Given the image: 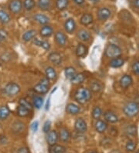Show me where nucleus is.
<instances>
[{"label":"nucleus","mask_w":139,"mask_h":153,"mask_svg":"<svg viewBox=\"0 0 139 153\" xmlns=\"http://www.w3.org/2000/svg\"><path fill=\"white\" fill-rule=\"evenodd\" d=\"M91 97V91L85 88H80L77 90L74 94V98L79 104L83 105L89 101Z\"/></svg>","instance_id":"f257e3e1"},{"label":"nucleus","mask_w":139,"mask_h":153,"mask_svg":"<svg viewBox=\"0 0 139 153\" xmlns=\"http://www.w3.org/2000/svg\"><path fill=\"white\" fill-rule=\"evenodd\" d=\"M124 113L128 117H134L137 115L139 112V105L136 102H128L123 108Z\"/></svg>","instance_id":"f03ea898"},{"label":"nucleus","mask_w":139,"mask_h":153,"mask_svg":"<svg viewBox=\"0 0 139 153\" xmlns=\"http://www.w3.org/2000/svg\"><path fill=\"white\" fill-rule=\"evenodd\" d=\"M121 54V50L114 44H109L105 50V55L109 58L118 57Z\"/></svg>","instance_id":"7ed1b4c3"},{"label":"nucleus","mask_w":139,"mask_h":153,"mask_svg":"<svg viewBox=\"0 0 139 153\" xmlns=\"http://www.w3.org/2000/svg\"><path fill=\"white\" fill-rule=\"evenodd\" d=\"M4 91H5V93L9 96H15L20 91V87L19 86V84H17L16 83L11 82L6 84L4 88Z\"/></svg>","instance_id":"20e7f679"},{"label":"nucleus","mask_w":139,"mask_h":153,"mask_svg":"<svg viewBox=\"0 0 139 153\" xmlns=\"http://www.w3.org/2000/svg\"><path fill=\"white\" fill-rule=\"evenodd\" d=\"M22 3L21 0H12L9 5V10L14 14L20 13V11L22 10Z\"/></svg>","instance_id":"39448f33"},{"label":"nucleus","mask_w":139,"mask_h":153,"mask_svg":"<svg viewBox=\"0 0 139 153\" xmlns=\"http://www.w3.org/2000/svg\"><path fill=\"white\" fill-rule=\"evenodd\" d=\"M74 127H75L76 131L79 133L85 132L87 129L86 121L81 118L77 119V121H75V124H74Z\"/></svg>","instance_id":"423d86ee"},{"label":"nucleus","mask_w":139,"mask_h":153,"mask_svg":"<svg viewBox=\"0 0 139 153\" xmlns=\"http://www.w3.org/2000/svg\"><path fill=\"white\" fill-rule=\"evenodd\" d=\"M111 11L108 8H100L97 11V18L100 21H105L111 16Z\"/></svg>","instance_id":"0eeeda50"},{"label":"nucleus","mask_w":139,"mask_h":153,"mask_svg":"<svg viewBox=\"0 0 139 153\" xmlns=\"http://www.w3.org/2000/svg\"><path fill=\"white\" fill-rule=\"evenodd\" d=\"M58 134L56 131H50L47 133V136H46V142L50 146H53L56 144L58 141Z\"/></svg>","instance_id":"6e6552de"},{"label":"nucleus","mask_w":139,"mask_h":153,"mask_svg":"<svg viewBox=\"0 0 139 153\" xmlns=\"http://www.w3.org/2000/svg\"><path fill=\"white\" fill-rule=\"evenodd\" d=\"M64 29L66 30V32L68 33H73L74 32L75 29H76L75 21L73 19H67L64 23Z\"/></svg>","instance_id":"1a4fd4ad"},{"label":"nucleus","mask_w":139,"mask_h":153,"mask_svg":"<svg viewBox=\"0 0 139 153\" xmlns=\"http://www.w3.org/2000/svg\"><path fill=\"white\" fill-rule=\"evenodd\" d=\"M48 59L54 65H59L62 62V57L59 53L56 52L51 53L48 56Z\"/></svg>","instance_id":"9d476101"},{"label":"nucleus","mask_w":139,"mask_h":153,"mask_svg":"<svg viewBox=\"0 0 139 153\" xmlns=\"http://www.w3.org/2000/svg\"><path fill=\"white\" fill-rule=\"evenodd\" d=\"M56 42L59 46L63 47L67 43V36L62 32H57L55 33Z\"/></svg>","instance_id":"9b49d317"},{"label":"nucleus","mask_w":139,"mask_h":153,"mask_svg":"<svg viewBox=\"0 0 139 153\" xmlns=\"http://www.w3.org/2000/svg\"><path fill=\"white\" fill-rule=\"evenodd\" d=\"M120 86L124 88H127L130 87L132 84V78L130 75L125 74L124 76H121V78L120 80Z\"/></svg>","instance_id":"f8f14e48"},{"label":"nucleus","mask_w":139,"mask_h":153,"mask_svg":"<svg viewBox=\"0 0 139 153\" xmlns=\"http://www.w3.org/2000/svg\"><path fill=\"white\" fill-rule=\"evenodd\" d=\"M77 36L82 41H87L91 39V33L89 31L86 30H80L77 33Z\"/></svg>","instance_id":"ddd939ff"},{"label":"nucleus","mask_w":139,"mask_h":153,"mask_svg":"<svg viewBox=\"0 0 139 153\" xmlns=\"http://www.w3.org/2000/svg\"><path fill=\"white\" fill-rule=\"evenodd\" d=\"M95 129L96 131L99 133H103L107 130L108 128V125L106 124V122H104V121H101V120H97V121L95 122L94 125Z\"/></svg>","instance_id":"4468645a"},{"label":"nucleus","mask_w":139,"mask_h":153,"mask_svg":"<svg viewBox=\"0 0 139 153\" xmlns=\"http://www.w3.org/2000/svg\"><path fill=\"white\" fill-rule=\"evenodd\" d=\"M51 5V0H38L37 6L42 11H47L50 10Z\"/></svg>","instance_id":"2eb2a0df"},{"label":"nucleus","mask_w":139,"mask_h":153,"mask_svg":"<svg viewBox=\"0 0 139 153\" xmlns=\"http://www.w3.org/2000/svg\"><path fill=\"white\" fill-rule=\"evenodd\" d=\"M104 118L107 121L110 122V123H116L118 121V118L117 116L112 111H108L104 113Z\"/></svg>","instance_id":"dca6fc26"},{"label":"nucleus","mask_w":139,"mask_h":153,"mask_svg":"<svg viewBox=\"0 0 139 153\" xmlns=\"http://www.w3.org/2000/svg\"><path fill=\"white\" fill-rule=\"evenodd\" d=\"M59 137L63 142H68L71 139V133L66 128H61L59 131Z\"/></svg>","instance_id":"f3484780"},{"label":"nucleus","mask_w":139,"mask_h":153,"mask_svg":"<svg viewBox=\"0 0 139 153\" xmlns=\"http://www.w3.org/2000/svg\"><path fill=\"white\" fill-rule=\"evenodd\" d=\"M87 53V48L85 45L79 43L77 45L76 49V54L79 57H83L85 56Z\"/></svg>","instance_id":"a211bd4d"},{"label":"nucleus","mask_w":139,"mask_h":153,"mask_svg":"<svg viewBox=\"0 0 139 153\" xmlns=\"http://www.w3.org/2000/svg\"><path fill=\"white\" fill-rule=\"evenodd\" d=\"M49 153H67V149L59 145H53L49 149Z\"/></svg>","instance_id":"6ab92c4d"},{"label":"nucleus","mask_w":139,"mask_h":153,"mask_svg":"<svg viewBox=\"0 0 139 153\" xmlns=\"http://www.w3.org/2000/svg\"><path fill=\"white\" fill-rule=\"evenodd\" d=\"M34 20L36 21L38 23L41 25H46L50 21L49 18L46 16L43 15V14H36L33 16Z\"/></svg>","instance_id":"aec40b11"},{"label":"nucleus","mask_w":139,"mask_h":153,"mask_svg":"<svg viewBox=\"0 0 139 153\" xmlns=\"http://www.w3.org/2000/svg\"><path fill=\"white\" fill-rule=\"evenodd\" d=\"M40 35L43 37H50L54 33V30L51 26H44L40 30Z\"/></svg>","instance_id":"412c9836"},{"label":"nucleus","mask_w":139,"mask_h":153,"mask_svg":"<svg viewBox=\"0 0 139 153\" xmlns=\"http://www.w3.org/2000/svg\"><path fill=\"white\" fill-rule=\"evenodd\" d=\"M66 111L68 114H78L79 112H80V109L79 108V106H77V105L75 104H68L67 105V108H66Z\"/></svg>","instance_id":"4be33fe9"},{"label":"nucleus","mask_w":139,"mask_h":153,"mask_svg":"<svg viewBox=\"0 0 139 153\" xmlns=\"http://www.w3.org/2000/svg\"><path fill=\"white\" fill-rule=\"evenodd\" d=\"M33 43L36 45V46H38V47H42V48H43L46 51H48L50 48V43H48L47 41H45V40H41L39 39H37V38H34Z\"/></svg>","instance_id":"5701e85b"},{"label":"nucleus","mask_w":139,"mask_h":153,"mask_svg":"<svg viewBox=\"0 0 139 153\" xmlns=\"http://www.w3.org/2000/svg\"><path fill=\"white\" fill-rule=\"evenodd\" d=\"M33 90L38 94H46V92L48 91L49 86L41 84V83H39V84H36L35 86H34Z\"/></svg>","instance_id":"b1692460"},{"label":"nucleus","mask_w":139,"mask_h":153,"mask_svg":"<svg viewBox=\"0 0 139 153\" xmlns=\"http://www.w3.org/2000/svg\"><path fill=\"white\" fill-rule=\"evenodd\" d=\"M36 36V31L34 30H31L25 33L22 35V38L24 41L28 42L30 41V40H32V39H33L34 38H35Z\"/></svg>","instance_id":"393cba45"},{"label":"nucleus","mask_w":139,"mask_h":153,"mask_svg":"<svg viewBox=\"0 0 139 153\" xmlns=\"http://www.w3.org/2000/svg\"><path fill=\"white\" fill-rule=\"evenodd\" d=\"M124 64V61L122 58L116 57L114 58L113 60H111L110 62V66L113 68H118V67H122Z\"/></svg>","instance_id":"a878e982"},{"label":"nucleus","mask_w":139,"mask_h":153,"mask_svg":"<svg viewBox=\"0 0 139 153\" xmlns=\"http://www.w3.org/2000/svg\"><path fill=\"white\" fill-rule=\"evenodd\" d=\"M93 22V16L91 14H83L80 18V23L83 26H88Z\"/></svg>","instance_id":"bb28decb"},{"label":"nucleus","mask_w":139,"mask_h":153,"mask_svg":"<svg viewBox=\"0 0 139 153\" xmlns=\"http://www.w3.org/2000/svg\"><path fill=\"white\" fill-rule=\"evenodd\" d=\"M45 73H46V77L49 80H54L56 77V73L55 70L51 67H46L45 70Z\"/></svg>","instance_id":"cd10ccee"},{"label":"nucleus","mask_w":139,"mask_h":153,"mask_svg":"<svg viewBox=\"0 0 139 153\" xmlns=\"http://www.w3.org/2000/svg\"><path fill=\"white\" fill-rule=\"evenodd\" d=\"M64 74H65V76H66L67 79L71 80V79H73V77L77 74V72H76V70L74 69V67H68L65 68Z\"/></svg>","instance_id":"c85d7f7f"},{"label":"nucleus","mask_w":139,"mask_h":153,"mask_svg":"<svg viewBox=\"0 0 139 153\" xmlns=\"http://www.w3.org/2000/svg\"><path fill=\"white\" fill-rule=\"evenodd\" d=\"M12 129H13V132L21 133L24 130V125L21 121H16L15 123L13 125Z\"/></svg>","instance_id":"c756f323"},{"label":"nucleus","mask_w":139,"mask_h":153,"mask_svg":"<svg viewBox=\"0 0 139 153\" xmlns=\"http://www.w3.org/2000/svg\"><path fill=\"white\" fill-rule=\"evenodd\" d=\"M10 21V16L6 12L0 10V22L3 24H7Z\"/></svg>","instance_id":"7c9ffc66"},{"label":"nucleus","mask_w":139,"mask_h":153,"mask_svg":"<svg viewBox=\"0 0 139 153\" xmlns=\"http://www.w3.org/2000/svg\"><path fill=\"white\" fill-rule=\"evenodd\" d=\"M30 111V110H28L27 108H26L25 107L22 106V105H19V107L17 108V114L19 117H26V116L29 115Z\"/></svg>","instance_id":"2f4dec72"},{"label":"nucleus","mask_w":139,"mask_h":153,"mask_svg":"<svg viewBox=\"0 0 139 153\" xmlns=\"http://www.w3.org/2000/svg\"><path fill=\"white\" fill-rule=\"evenodd\" d=\"M68 4V0H56V6L59 10H66Z\"/></svg>","instance_id":"473e14b6"},{"label":"nucleus","mask_w":139,"mask_h":153,"mask_svg":"<svg viewBox=\"0 0 139 153\" xmlns=\"http://www.w3.org/2000/svg\"><path fill=\"white\" fill-rule=\"evenodd\" d=\"M10 111L6 106H2L0 108V120H4L9 117Z\"/></svg>","instance_id":"72a5a7b5"},{"label":"nucleus","mask_w":139,"mask_h":153,"mask_svg":"<svg viewBox=\"0 0 139 153\" xmlns=\"http://www.w3.org/2000/svg\"><path fill=\"white\" fill-rule=\"evenodd\" d=\"M85 79V76L83 74H77L75 76L73 77V79H71V81L73 83V84H80Z\"/></svg>","instance_id":"f704fd0d"},{"label":"nucleus","mask_w":139,"mask_h":153,"mask_svg":"<svg viewBox=\"0 0 139 153\" xmlns=\"http://www.w3.org/2000/svg\"><path fill=\"white\" fill-rule=\"evenodd\" d=\"M33 106L35 107L36 108L39 109L42 107L43 104V100L41 97L39 96H36L33 98Z\"/></svg>","instance_id":"c9c22d12"},{"label":"nucleus","mask_w":139,"mask_h":153,"mask_svg":"<svg viewBox=\"0 0 139 153\" xmlns=\"http://www.w3.org/2000/svg\"><path fill=\"white\" fill-rule=\"evenodd\" d=\"M36 2L34 0H24L23 6L26 10H31L35 7Z\"/></svg>","instance_id":"e433bc0d"},{"label":"nucleus","mask_w":139,"mask_h":153,"mask_svg":"<svg viewBox=\"0 0 139 153\" xmlns=\"http://www.w3.org/2000/svg\"><path fill=\"white\" fill-rule=\"evenodd\" d=\"M125 133L130 136H134L137 133V128L135 125H129L125 128Z\"/></svg>","instance_id":"4c0bfd02"},{"label":"nucleus","mask_w":139,"mask_h":153,"mask_svg":"<svg viewBox=\"0 0 139 153\" xmlns=\"http://www.w3.org/2000/svg\"><path fill=\"white\" fill-rule=\"evenodd\" d=\"M101 115H102V110L100 109V108H99V107H95L93 109L92 111L93 118H94V119L98 120L99 118L101 117Z\"/></svg>","instance_id":"58836bf2"},{"label":"nucleus","mask_w":139,"mask_h":153,"mask_svg":"<svg viewBox=\"0 0 139 153\" xmlns=\"http://www.w3.org/2000/svg\"><path fill=\"white\" fill-rule=\"evenodd\" d=\"M19 105L25 107L26 108H27L28 110L30 111H31L32 109H33V105H32L29 101H26L25 98H21L20 100H19Z\"/></svg>","instance_id":"ea45409f"},{"label":"nucleus","mask_w":139,"mask_h":153,"mask_svg":"<svg viewBox=\"0 0 139 153\" xmlns=\"http://www.w3.org/2000/svg\"><path fill=\"white\" fill-rule=\"evenodd\" d=\"M90 89L93 92H99L101 90V85H100V83L95 81V82L91 83V85H90Z\"/></svg>","instance_id":"a19ab883"},{"label":"nucleus","mask_w":139,"mask_h":153,"mask_svg":"<svg viewBox=\"0 0 139 153\" xmlns=\"http://www.w3.org/2000/svg\"><path fill=\"white\" fill-rule=\"evenodd\" d=\"M11 54L8 52L2 53L1 56H0V60H2V62H9V60H11Z\"/></svg>","instance_id":"79ce46f5"},{"label":"nucleus","mask_w":139,"mask_h":153,"mask_svg":"<svg viewBox=\"0 0 139 153\" xmlns=\"http://www.w3.org/2000/svg\"><path fill=\"white\" fill-rule=\"evenodd\" d=\"M126 150L128 152H134L136 148V144L132 141H128L126 144Z\"/></svg>","instance_id":"37998d69"},{"label":"nucleus","mask_w":139,"mask_h":153,"mask_svg":"<svg viewBox=\"0 0 139 153\" xmlns=\"http://www.w3.org/2000/svg\"><path fill=\"white\" fill-rule=\"evenodd\" d=\"M8 36V32L3 29H0V41H4Z\"/></svg>","instance_id":"c03bdc74"},{"label":"nucleus","mask_w":139,"mask_h":153,"mask_svg":"<svg viewBox=\"0 0 139 153\" xmlns=\"http://www.w3.org/2000/svg\"><path fill=\"white\" fill-rule=\"evenodd\" d=\"M132 71L135 74L139 75V61L135 62L132 64Z\"/></svg>","instance_id":"a18cd8bd"},{"label":"nucleus","mask_w":139,"mask_h":153,"mask_svg":"<svg viewBox=\"0 0 139 153\" xmlns=\"http://www.w3.org/2000/svg\"><path fill=\"white\" fill-rule=\"evenodd\" d=\"M50 126H51V122L50 121H46L43 125V131L45 133H48L50 130Z\"/></svg>","instance_id":"49530a36"},{"label":"nucleus","mask_w":139,"mask_h":153,"mask_svg":"<svg viewBox=\"0 0 139 153\" xmlns=\"http://www.w3.org/2000/svg\"><path fill=\"white\" fill-rule=\"evenodd\" d=\"M38 127H39V122L38 121H34L33 123L31 125V129L32 131L33 132H36L38 129Z\"/></svg>","instance_id":"de8ad7c7"},{"label":"nucleus","mask_w":139,"mask_h":153,"mask_svg":"<svg viewBox=\"0 0 139 153\" xmlns=\"http://www.w3.org/2000/svg\"><path fill=\"white\" fill-rule=\"evenodd\" d=\"M17 153H30L29 149L26 147H22L20 149H19Z\"/></svg>","instance_id":"09e8293b"},{"label":"nucleus","mask_w":139,"mask_h":153,"mask_svg":"<svg viewBox=\"0 0 139 153\" xmlns=\"http://www.w3.org/2000/svg\"><path fill=\"white\" fill-rule=\"evenodd\" d=\"M41 84H45V85H47V86H49V79L46 78V77H43V79H41L40 82Z\"/></svg>","instance_id":"8fccbe9b"},{"label":"nucleus","mask_w":139,"mask_h":153,"mask_svg":"<svg viewBox=\"0 0 139 153\" xmlns=\"http://www.w3.org/2000/svg\"><path fill=\"white\" fill-rule=\"evenodd\" d=\"M73 1L77 5H82L84 2V0H73Z\"/></svg>","instance_id":"3c124183"},{"label":"nucleus","mask_w":139,"mask_h":153,"mask_svg":"<svg viewBox=\"0 0 139 153\" xmlns=\"http://www.w3.org/2000/svg\"><path fill=\"white\" fill-rule=\"evenodd\" d=\"M134 4H135V6L136 7L139 8V0H135Z\"/></svg>","instance_id":"603ef678"},{"label":"nucleus","mask_w":139,"mask_h":153,"mask_svg":"<svg viewBox=\"0 0 139 153\" xmlns=\"http://www.w3.org/2000/svg\"><path fill=\"white\" fill-rule=\"evenodd\" d=\"M49 105H50V98L47 100V102H46V110H48L49 109Z\"/></svg>","instance_id":"864d4df0"},{"label":"nucleus","mask_w":139,"mask_h":153,"mask_svg":"<svg viewBox=\"0 0 139 153\" xmlns=\"http://www.w3.org/2000/svg\"><path fill=\"white\" fill-rule=\"evenodd\" d=\"M89 1H91V2H98L99 0H89Z\"/></svg>","instance_id":"5fc2aeb1"},{"label":"nucleus","mask_w":139,"mask_h":153,"mask_svg":"<svg viewBox=\"0 0 139 153\" xmlns=\"http://www.w3.org/2000/svg\"><path fill=\"white\" fill-rule=\"evenodd\" d=\"M111 153H119L118 151H116V150H114V151H113Z\"/></svg>","instance_id":"6e6d98bb"},{"label":"nucleus","mask_w":139,"mask_h":153,"mask_svg":"<svg viewBox=\"0 0 139 153\" xmlns=\"http://www.w3.org/2000/svg\"><path fill=\"white\" fill-rule=\"evenodd\" d=\"M90 153H97V152H94V151H93V152H91Z\"/></svg>","instance_id":"4d7b16f0"},{"label":"nucleus","mask_w":139,"mask_h":153,"mask_svg":"<svg viewBox=\"0 0 139 153\" xmlns=\"http://www.w3.org/2000/svg\"><path fill=\"white\" fill-rule=\"evenodd\" d=\"M135 153H139V150H138V151H137V152H136Z\"/></svg>","instance_id":"13d9d810"},{"label":"nucleus","mask_w":139,"mask_h":153,"mask_svg":"<svg viewBox=\"0 0 139 153\" xmlns=\"http://www.w3.org/2000/svg\"><path fill=\"white\" fill-rule=\"evenodd\" d=\"M0 67H1V63H0Z\"/></svg>","instance_id":"bf43d9fd"},{"label":"nucleus","mask_w":139,"mask_h":153,"mask_svg":"<svg viewBox=\"0 0 139 153\" xmlns=\"http://www.w3.org/2000/svg\"><path fill=\"white\" fill-rule=\"evenodd\" d=\"M138 48H139V44H138Z\"/></svg>","instance_id":"052dcab7"}]
</instances>
